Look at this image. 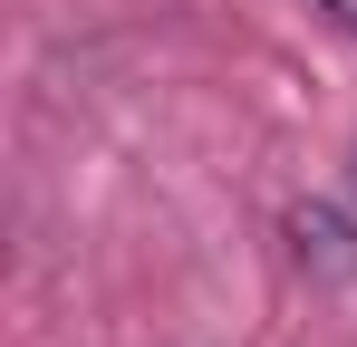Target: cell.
Here are the masks:
<instances>
[{
  "label": "cell",
  "instance_id": "obj_2",
  "mask_svg": "<svg viewBox=\"0 0 357 347\" xmlns=\"http://www.w3.org/2000/svg\"><path fill=\"white\" fill-rule=\"evenodd\" d=\"M319 10H328V20H338V29L357 39V0H319Z\"/></svg>",
  "mask_w": 357,
  "mask_h": 347
},
{
  "label": "cell",
  "instance_id": "obj_1",
  "mask_svg": "<svg viewBox=\"0 0 357 347\" xmlns=\"http://www.w3.org/2000/svg\"><path fill=\"white\" fill-rule=\"evenodd\" d=\"M290 261L319 270V280H357V164H348L338 193H319V203L290 213Z\"/></svg>",
  "mask_w": 357,
  "mask_h": 347
}]
</instances>
